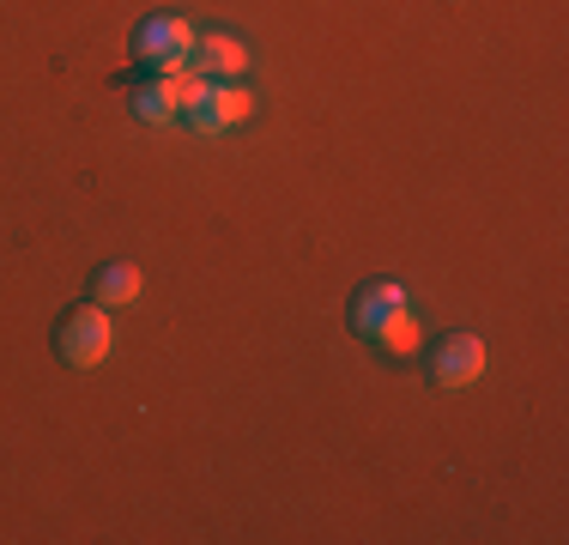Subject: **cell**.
Here are the masks:
<instances>
[{
  "mask_svg": "<svg viewBox=\"0 0 569 545\" xmlns=\"http://www.w3.org/2000/svg\"><path fill=\"white\" fill-rule=\"evenodd\" d=\"M110 316H103V304H86L73 309V316L61 321V358L79 364V370H98L103 358H110Z\"/></svg>",
  "mask_w": 569,
  "mask_h": 545,
  "instance_id": "obj_1",
  "label": "cell"
},
{
  "mask_svg": "<svg viewBox=\"0 0 569 545\" xmlns=\"http://www.w3.org/2000/svg\"><path fill=\"white\" fill-rule=\"evenodd\" d=\"M430 376H437V388H467V382H479L485 376V339L449 334L437 346V358H430Z\"/></svg>",
  "mask_w": 569,
  "mask_h": 545,
  "instance_id": "obj_2",
  "label": "cell"
},
{
  "mask_svg": "<svg viewBox=\"0 0 569 545\" xmlns=\"http://www.w3.org/2000/svg\"><path fill=\"white\" fill-rule=\"evenodd\" d=\"M133 43H140V54H146L152 67H164V73H176V67H182L188 54H194V31H188L182 19H146Z\"/></svg>",
  "mask_w": 569,
  "mask_h": 545,
  "instance_id": "obj_3",
  "label": "cell"
},
{
  "mask_svg": "<svg viewBox=\"0 0 569 545\" xmlns=\"http://www.w3.org/2000/svg\"><path fill=\"white\" fill-rule=\"evenodd\" d=\"M242 116H249V91H237V86H200L194 103H188V121H194L200 133H224V128H237Z\"/></svg>",
  "mask_w": 569,
  "mask_h": 545,
  "instance_id": "obj_4",
  "label": "cell"
},
{
  "mask_svg": "<svg viewBox=\"0 0 569 545\" xmlns=\"http://www.w3.org/2000/svg\"><path fill=\"white\" fill-rule=\"evenodd\" d=\"M194 91H200V73L194 79H152V86H140L133 91V109H140L146 121H170V116H188V103H194Z\"/></svg>",
  "mask_w": 569,
  "mask_h": 545,
  "instance_id": "obj_5",
  "label": "cell"
},
{
  "mask_svg": "<svg viewBox=\"0 0 569 545\" xmlns=\"http://www.w3.org/2000/svg\"><path fill=\"white\" fill-rule=\"evenodd\" d=\"M395 309H406V291L395 279H376V285H363L358 304H351V327H358V334H376Z\"/></svg>",
  "mask_w": 569,
  "mask_h": 545,
  "instance_id": "obj_6",
  "label": "cell"
},
{
  "mask_svg": "<svg viewBox=\"0 0 569 545\" xmlns=\"http://www.w3.org/2000/svg\"><path fill=\"white\" fill-rule=\"evenodd\" d=\"M194 73H242L249 67V49L237 43V37H224V31H212V37H194Z\"/></svg>",
  "mask_w": 569,
  "mask_h": 545,
  "instance_id": "obj_7",
  "label": "cell"
},
{
  "mask_svg": "<svg viewBox=\"0 0 569 545\" xmlns=\"http://www.w3.org/2000/svg\"><path fill=\"white\" fill-rule=\"evenodd\" d=\"M91 291H98V304L110 309V304H133V291H140V272L133 267H98V279H91Z\"/></svg>",
  "mask_w": 569,
  "mask_h": 545,
  "instance_id": "obj_8",
  "label": "cell"
},
{
  "mask_svg": "<svg viewBox=\"0 0 569 545\" xmlns=\"http://www.w3.org/2000/svg\"><path fill=\"white\" fill-rule=\"evenodd\" d=\"M376 346H388L395 358H406V351H418V321L406 316V309H395L382 327H376Z\"/></svg>",
  "mask_w": 569,
  "mask_h": 545,
  "instance_id": "obj_9",
  "label": "cell"
}]
</instances>
